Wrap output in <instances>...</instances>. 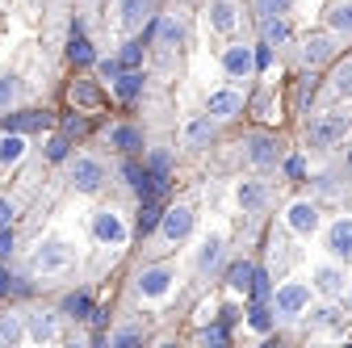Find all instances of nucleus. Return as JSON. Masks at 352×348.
I'll use <instances>...</instances> for the list:
<instances>
[{
  "instance_id": "f257e3e1",
  "label": "nucleus",
  "mask_w": 352,
  "mask_h": 348,
  "mask_svg": "<svg viewBox=\"0 0 352 348\" xmlns=\"http://www.w3.org/2000/svg\"><path fill=\"white\" fill-rule=\"evenodd\" d=\"M311 294H315V285H306V281H298V277H285L277 290H273V315L281 319V323H298L306 311H311Z\"/></svg>"
},
{
  "instance_id": "f03ea898",
  "label": "nucleus",
  "mask_w": 352,
  "mask_h": 348,
  "mask_svg": "<svg viewBox=\"0 0 352 348\" xmlns=\"http://www.w3.org/2000/svg\"><path fill=\"white\" fill-rule=\"evenodd\" d=\"M311 285H315V294H323L327 302H340V298H348L352 294V277H348V265H340V260H323V265H315L311 269Z\"/></svg>"
},
{
  "instance_id": "7ed1b4c3",
  "label": "nucleus",
  "mask_w": 352,
  "mask_h": 348,
  "mask_svg": "<svg viewBox=\"0 0 352 348\" xmlns=\"http://www.w3.org/2000/svg\"><path fill=\"white\" fill-rule=\"evenodd\" d=\"M348 126H352L348 113H340V109H323V113L311 118V126H306V139H311V147H336V143H344Z\"/></svg>"
},
{
  "instance_id": "20e7f679",
  "label": "nucleus",
  "mask_w": 352,
  "mask_h": 348,
  "mask_svg": "<svg viewBox=\"0 0 352 348\" xmlns=\"http://www.w3.org/2000/svg\"><path fill=\"white\" fill-rule=\"evenodd\" d=\"M323 252L340 265H352V214H340V219L327 223L323 231Z\"/></svg>"
},
{
  "instance_id": "39448f33",
  "label": "nucleus",
  "mask_w": 352,
  "mask_h": 348,
  "mask_svg": "<svg viewBox=\"0 0 352 348\" xmlns=\"http://www.w3.org/2000/svg\"><path fill=\"white\" fill-rule=\"evenodd\" d=\"M285 227H289L294 235H302V239H311V235L323 227V214H319V206H315L311 197H298V202L285 206Z\"/></svg>"
},
{
  "instance_id": "423d86ee",
  "label": "nucleus",
  "mask_w": 352,
  "mask_h": 348,
  "mask_svg": "<svg viewBox=\"0 0 352 348\" xmlns=\"http://www.w3.org/2000/svg\"><path fill=\"white\" fill-rule=\"evenodd\" d=\"M93 239L101 248H122L130 239V227H126V219L118 210H97L93 214Z\"/></svg>"
},
{
  "instance_id": "0eeeda50",
  "label": "nucleus",
  "mask_w": 352,
  "mask_h": 348,
  "mask_svg": "<svg viewBox=\"0 0 352 348\" xmlns=\"http://www.w3.org/2000/svg\"><path fill=\"white\" fill-rule=\"evenodd\" d=\"M67 265H72V243H63V239L38 243V252H34V273L51 277V273H63Z\"/></svg>"
},
{
  "instance_id": "6e6552de",
  "label": "nucleus",
  "mask_w": 352,
  "mask_h": 348,
  "mask_svg": "<svg viewBox=\"0 0 352 348\" xmlns=\"http://www.w3.org/2000/svg\"><path fill=\"white\" fill-rule=\"evenodd\" d=\"M218 63H223V72L231 80H248V76H256V47H248V42H231V47H223Z\"/></svg>"
},
{
  "instance_id": "1a4fd4ad",
  "label": "nucleus",
  "mask_w": 352,
  "mask_h": 348,
  "mask_svg": "<svg viewBox=\"0 0 352 348\" xmlns=\"http://www.w3.org/2000/svg\"><path fill=\"white\" fill-rule=\"evenodd\" d=\"M172 285H176V273H172L168 265H151V269H143V273H139V281H135L139 298H147V302L168 298V294H172Z\"/></svg>"
},
{
  "instance_id": "9d476101",
  "label": "nucleus",
  "mask_w": 352,
  "mask_h": 348,
  "mask_svg": "<svg viewBox=\"0 0 352 348\" xmlns=\"http://www.w3.org/2000/svg\"><path fill=\"white\" fill-rule=\"evenodd\" d=\"M72 185H76V193H97L105 185V164L97 155H76L72 160Z\"/></svg>"
},
{
  "instance_id": "9b49d317",
  "label": "nucleus",
  "mask_w": 352,
  "mask_h": 348,
  "mask_svg": "<svg viewBox=\"0 0 352 348\" xmlns=\"http://www.w3.org/2000/svg\"><path fill=\"white\" fill-rule=\"evenodd\" d=\"M160 235L164 243H181L193 235V206H168L160 214Z\"/></svg>"
},
{
  "instance_id": "f8f14e48",
  "label": "nucleus",
  "mask_w": 352,
  "mask_h": 348,
  "mask_svg": "<svg viewBox=\"0 0 352 348\" xmlns=\"http://www.w3.org/2000/svg\"><path fill=\"white\" fill-rule=\"evenodd\" d=\"M336 55V34H306L298 47V63L302 67H319Z\"/></svg>"
},
{
  "instance_id": "ddd939ff",
  "label": "nucleus",
  "mask_w": 352,
  "mask_h": 348,
  "mask_svg": "<svg viewBox=\"0 0 352 348\" xmlns=\"http://www.w3.org/2000/svg\"><path fill=\"white\" fill-rule=\"evenodd\" d=\"M243 147H248V160H252L256 168H277V160H281V139L260 135V130L243 139Z\"/></svg>"
},
{
  "instance_id": "4468645a",
  "label": "nucleus",
  "mask_w": 352,
  "mask_h": 348,
  "mask_svg": "<svg viewBox=\"0 0 352 348\" xmlns=\"http://www.w3.org/2000/svg\"><path fill=\"white\" fill-rule=\"evenodd\" d=\"M206 25H210L214 34H231V30L239 25V0H210Z\"/></svg>"
},
{
  "instance_id": "2eb2a0df",
  "label": "nucleus",
  "mask_w": 352,
  "mask_h": 348,
  "mask_svg": "<svg viewBox=\"0 0 352 348\" xmlns=\"http://www.w3.org/2000/svg\"><path fill=\"white\" fill-rule=\"evenodd\" d=\"M223 256H227L223 235L210 231V235L201 239V248H197V273H218V269H223Z\"/></svg>"
},
{
  "instance_id": "dca6fc26",
  "label": "nucleus",
  "mask_w": 352,
  "mask_h": 348,
  "mask_svg": "<svg viewBox=\"0 0 352 348\" xmlns=\"http://www.w3.org/2000/svg\"><path fill=\"white\" fill-rule=\"evenodd\" d=\"M206 113H210L214 122H227V118L243 113V97H239L235 89H218V93H210V101H206Z\"/></svg>"
},
{
  "instance_id": "f3484780",
  "label": "nucleus",
  "mask_w": 352,
  "mask_h": 348,
  "mask_svg": "<svg viewBox=\"0 0 352 348\" xmlns=\"http://www.w3.org/2000/svg\"><path fill=\"white\" fill-rule=\"evenodd\" d=\"M235 202L243 206V214H260L264 206H269V185H264V181H239Z\"/></svg>"
},
{
  "instance_id": "a211bd4d",
  "label": "nucleus",
  "mask_w": 352,
  "mask_h": 348,
  "mask_svg": "<svg viewBox=\"0 0 352 348\" xmlns=\"http://www.w3.org/2000/svg\"><path fill=\"white\" fill-rule=\"evenodd\" d=\"M25 151H30V143H25L21 130H5V135H0V168L21 164V160H25Z\"/></svg>"
},
{
  "instance_id": "6ab92c4d",
  "label": "nucleus",
  "mask_w": 352,
  "mask_h": 348,
  "mask_svg": "<svg viewBox=\"0 0 352 348\" xmlns=\"http://www.w3.org/2000/svg\"><path fill=\"white\" fill-rule=\"evenodd\" d=\"M327 30L336 38H352V0H331L327 5Z\"/></svg>"
},
{
  "instance_id": "aec40b11",
  "label": "nucleus",
  "mask_w": 352,
  "mask_h": 348,
  "mask_svg": "<svg viewBox=\"0 0 352 348\" xmlns=\"http://www.w3.org/2000/svg\"><path fill=\"white\" fill-rule=\"evenodd\" d=\"M25 336L38 340V344H42V340H55V336H59V319H55L51 311H34L30 323H25Z\"/></svg>"
},
{
  "instance_id": "412c9836",
  "label": "nucleus",
  "mask_w": 352,
  "mask_h": 348,
  "mask_svg": "<svg viewBox=\"0 0 352 348\" xmlns=\"http://www.w3.org/2000/svg\"><path fill=\"white\" fill-rule=\"evenodd\" d=\"M252 281H256V265H252V260H235V265L227 269V285L235 294H252Z\"/></svg>"
},
{
  "instance_id": "4be33fe9",
  "label": "nucleus",
  "mask_w": 352,
  "mask_h": 348,
  "mask_svg": "<svg viewBox=\"0 0 352 348\" xmlns=\"http://www.w3.org/2000/svg\"><path fill=\"white\" fill-rule=\"evenodd\" d=\"M113 93L122 97V101H139L143 97V72H135V67H126L118 80H113Z\"/></svg>"
},
{
  "instance_id": "5701e85b",
  "label": "nucleus",
  "mask_w": 352,
  "mask_h": 348,
  "mask_svg": "<svg viewBox=\"0 0 352 348\" xmlns=\"http://www.w3.org/2000/svg\"><path fill=\"white\" fill-rule=\"evenodd\" d=\"M118 17H122V30L135 34L147 17V0H118Z\"/></svg>"
},
{
  "instance_id": "b1692460",
  "label": "nucleus",
  "mask_w": 352,
  "mask_h": 348,
  "mask_svg": "<svg viewBox=\"0 0 352 348\" xmlns=\"http://www.w3.org/2000/svg\"><path fill=\"white\" fill-rule=\"evenodd\" d=\"M248 327H252L256 336H269V331L277 327V315H273V302H256V307L248 311Z\"/></svg>"
},
{
  "instance_id": "393cba45",
  "label": "nucleus",
  "mask_w": 352,
  "mask_h": 348,
  "mask_svg": "<svg viewBox=\"0 0 352 348\" xmlns=\"http://www.w3.org/2000/svg\"><path fill=\"white\" fill-rule=\"evenodd\" d=\"M214 139V118L206 113V118H193L189 126H185V147H206Z\"/></svg>"
},
{
  "instance_id": "a878e982",
  "label": "nucleus",
  "mask_w": 352,
  "mask_h": 348,
  "mask_svg": "<svg viewBox=\"0 0 352 348\" xmlns=\"http://www.w3.org/2000/svg\"><path fill=\"white\" fill-rule=\"evenodd\" d=\"M260 34H264V42H269V47H285V42H289L285 17H260Z\"/></svg>"
},
{
  "instance_id": "bb28decb",
  "label": "nucleus",
  "mask_w": 352,
  "mask_h": 348,
  "mask_svg": "<svg viewBox=\"0 0 352 348\" xmlns=\"http://www.w3.org/2000/svg\"><path fill=\"white\" fill-rule=\"evenodd\" d=\"M67 97H72V105H80V109H97V105H101V93H97V84H88V80H76Z\"/></svg>"
},
{
  "instance_id": "cd10ccee",
  "label": "nucleus",
  "mask_w": 352,
  "mask_h": 348,
  "mask_svg": "<svg viewBox=\"0 0 352 348\" xmlns=\"http://www.w3.org/2000/svg\"><path fill=\"white\" fill-rule=\"evenodd\" d=\"M0 126H5V130H21V135H25V130H47L51 118L47 113H13V118H5Z\"/></svg>"
},
{
  "instance_id": "c85d7f7f",
  "label": "nucleus",
  "mask_w": 352,
  "mask_h": 348,
  "mask_svg": "<svg viewBox=\"0 0 352 348\" xmlns=\"http://www.w3.org/2000/svg\"><path fill=\"white\" fill-rule=\"evenodd\" d=\"M327 93H331L336 101H352V59H348L344 67H336V76H331V84H327Z\"/></svg>"
},
{
  "instance_id": "c756f323",
  "label": "nucleus",
  "mask_w": 352,
  "mask_h": 348,
  "mask_svg": "<svg viewBox=\"0 0 352 348\" xmlns=\"http://www.w3.org/2000/svg\"><path fill=\"white\" fill-rule=\"evenodd\" d=\"M252 113H256L260 122H277V118H281V109H277V101H273V89H260V93H256Z\"/></svg>"
},
{
  "instance_id": "7c9ffc66",
  "label": "nucleus",
  "mask_w": 352,
  "mask_h": 348,
  "mask_svg": "<svg viewBox=\"0 0 352 348\" xmlns=\"http://www.w3.org/2000/svg\"><path fill=\"white\" fill-rule=\"evenodd\" d=\"M109 143L122 147V151H135V147H143V135H139L135 126H113L109 130Z\"/></svg>"
},
{
  "instance_id": "2f4dec72",
  "label": "nucleus",
  "mask_w": 352,
  "mask_h": 348,
  "mask_svg": "<svg viewBox=\"0 0 352 348\" xmlns=\"http://www.w3.org/2000/svg\"><path fill=\"white\" fill-rule=\"evenodd\" d=\"M17 340H25L21 315H0V344H17Z\"/></svg>"
},
{
  "instance_id": "473e14b6",
  "label": "nucleus",
  "mask_w": 352,
  "mask_h": 348,
  "mask_svg": "<svg viewBox=\"0 0 352 348\" xmlns=\"http://www.w3.org/2000/svg\"><path fill=\"white\" fill-rule=\"evenodd\" d=\"M181 21H176V17H164L160 21V51H172V47H181Z\"/></svg>"
},
{
  "instance_id": "72a5a7b5",
  "label": "nucleus",
  "mask_w": 352,
  "mask_h": 348,
  "mask_svg": "<svg viewBox=\"0 0 352 348\" xmlns=\"http://www.w3.org/2000/svg\"><path fill=\"white\" fill-rule=\"evenodd\" d=\"M63 315H72V319H84V315H93V298H88V294H67L63 298Z\"/></svg>"
},
{
  "instance_id": "f704fd0d",
  "label": "nucleus",
  "mask_w": 352,
  "mask_h": 348,
  "mask_svg": "<svg viewBox=\"0 0 352 348\" xmlns=\"http://www.w3.org/2000/svg\"><path fill=\"white\" fill-rule=\"evenodd\" d=\"M252 9H256L260 17H285V13L294 9V0H252Z\"/></svg>"
},
{
  "instance_id": "c9c22d12",
  "label": "nucleus",
  "mask_w": 352,
  "mask_h": 348,
  "mask_svg": "<svg viewBox=\"0 0 352 348\" xmlns=\"http://www.w3.org/2000/svg\"><path fill=\"white\" fill-rule=\"evenodd\" d=\"M269 256H273V273H285V269L294 265V256H298V252H294L289 243H281V239H273V252H269Z\"/></svg>"
},
{
  "instance_id": "e433bc0d",
  "label": "nucleus",
  "mask_w": 352,
  "mask_h": 348,
  "mask_svg": "<svg viewBox=\"0 0 352 348\" xmlns=\"http://www.w3.org/2000/svg\"><path fill=\"white\" fill-rule=\"evenodd\" d=\"M67 59H72V63H93V47H88L84 38H72V42H67Z\"/></svg>"
},
{
  "instance_id": "4c0bfd02",
  "label": "nucleus",
  "mask_w": 352,
  "mask_h": 348,
  "mask_svg": "<svg viewBox=\"0 0 352 348\" xmlns=\"http://www.w3.org/2000/svg\"><path fill=\"white\" fill-rule=\"evenodd\" d=\"M306 315H311V323H315V327H331V323H340V319H344L336 307H319V311H306Z\"/></svg>"
},
{
  "instance_id": "58836bf2",
  "label": "nucleus",
  "mask_w": 352,
  "mask_h": 348,
  "mask_svg": "<svg viewBox=\"0 0 352 348\" xmlns=\"http://www.w3.org/2000/svg\"><path fill=\"white\" fill-rule=\"evenodd\" d=\"M269 281H273L269 273H256V281H252V298H256V302H269V298H273V285H269Z\"/></svg>"
},
{
  "instance_id": "ea45409f",
  "label": "nucleus",
  "mask_w": 352,
  "mask_h": 348,
  "mask_svg": "<svg viewBox=\"0 0 352 348\" xmlns=\"http://www.w3.org/2000/svg\"><path fill=\"white\" fill-rule=\"evenodd\" d=\"M17 101V80L13 76H0V109H9Z\"/></svg>"
},
{
  "instance_id": "a19ab883",
  "label": "nucleus",
  "mask_w": 352,
  "mask_h": 348,
  "mask_svg": "<svg viewBox=\"0 0 352 348\" xmlns=\"http://www.w3.org/2000/svg\"><path fill=\"white\" fill-rule=\"evenodd\" d=\"M143 63V42H126L122 47V67H139Z\"/></svg>"
},
{
  "instance_id": "79ce46f5",
  "label": "nucleus",
  "mask_w": 352,
  "mask_h": 348,
  "mask_svg": "<svg viewBox=\"0 0 352 348\" xmlns=\"http://www.w3.org/2000/svg\"><path fill=\"white\" fill-rule=\"evenodd\" d=\"M135 340H143V331H139V327H122V331H113V336H109V344H113V348L135 344Z\"/></svg>"
},
{
  "instance_id": "37998d69",
  "label": "nucleus",
  "mask_w": 352,
  "mask_h": 348,
  "mask_svg": "<svg viewBox=\"0 0 352 348\" xmlns=\"http://www.w3.org/2000/svg\"><path fill=\"white\" fill-rule=\"evenodd\" d=\"M147 164H151V172L168 177V168H172V155H168V151H151V160H147Z\"/></svg>"
},
{
  "instance_id": "c03bdc74",
  "label": "nucleus",
  "mask_w": 352,
  "mask_h": 348,
  "mask_svg": "<svg viewBox=\"0 0 352 348\" xmlns=\"http://www.w3.org/2000/svg\"><path fill=\"white\" fill-rule=\"evenodd\" d=\"M17 219V202H9V197H0V231H5L9 223Z\"/></svg>"
},
{
  "instance_id": "a18cd8bd",
  "label": "nucleus",
  "mask_w": 352,
  "mask_h": 348,
  "mask_svg": "<svg viewBox=\"0 0 352 348\" xmlns=\"http://www.w3.org/2000/svg\"><path fill=\"white\" fill-rule=\"evenodd\" d=\"M160 214H164V210H160L155 202H143V231H151V227L160 223Z\"/></svg>"
},
{
  "instance_id": "49530a36",
  "label": "nucleus",
  "mask_w": 352,
  "mask_h": 348,
  "mask_svg": "<svg viewBox=\"0 0 352 348\" xmlns=\"http://www.w3.org/2000/svg\"><path fill=\"white\" fill-rule=\"evenodd\" d=\"M285 172H289L294 181H302V177H306V160H302V155H289V160H285Z\"/></svg>"
},
{
  "instance_id": "de8ad7c7",
  "label": "nucleus",
  "mask_w": 352,
  "mask_h": 348,
  "mask_svg": "<svg viewBox=\"0 0 352 348\" xmlns=\"http://www.w3.org/2000/svg\"><path fill=\"white\" fill-rule=\"evenodd\" d=\"M197 340H201V344H223V340H227V331H223V327H201V336H197Z\"/></svg>"
},
{
  "instance_id": "09e8293b",
  "label": "nucleus",
  "mask_w": 352,
  "mask_h": 348,
  "mask_svg": "<svg viewBox=\"0 0 352 348\" xmlns=\"http://www.w3.org/2000/svg\"><path fill=\"white\" fill-rule=\"evenodd\" d=\"M47 155H51V160H63V155H67V139H63V135H59V139H51Z\"/></svg>"
},
{
  "instance_id": "8fccbe9b",
  "label": "nucleus",
  "mask_w": 352,
  "mask_h": 348,
  "mask_svg": "<svg viewBox=\"0 0 352 348\" xmlns=\"http://www.w3.org/2000/svg\"><path fill=\"white\" fill-rule=\"evenodd\" d=\"M122 172H126V181H130V185H139V181H143V172H147V168H139V164H126Z\"/></svg>"
},
{
  "instance_id": "3c124183",
  "label": "nucleus",
  "mask_w": 352,
  "mask_h": 348,
  "mask_svg": "<svg viewBox=\"0 0 352 348\" xmlns=\"http://www.w3.org/2000/svg\"><path fill=\"white\" fill-rule=\"evenodd\" d=\"M5 256H13V235H9V227L0 231V260H5Z\"/></svg>"
},
{
  "instance_id": "603ef678",
  "label": "nucleus",
  "mask_w": 352,
  "mask_h": 348,
  "mask_svg": "<svg viewBox=\"0 0 352 348\" xmlns=\"http://www.w3.org/2000/svg\"><path fill=\"white\" fill-rule=\"evenodd\" d=\"M63 135H84V122H80V118H67V122H63Z\"/></svg>"
},
{
  "instance_id": "864d4df0",
  "label": "nucleus",
  "mask_w": 352,
  "mask_h": 348,
  "mask_svg": "<svg viewBox=\"0 0 352 348\" xmlns=\"http://www.w3.org/2000/svg\"><path fill=\"white\" fill-rule=\"evenodd\" d=\"M118 67H122L118 59H105V63H101V76H109V80H118Z\"/></svg>"
},
{
  "instance_id": "5fc2aeb1",
  "label": "nucleus",
  "mask_w": 352,
  "mask_h": 348,
  "mask_svg": "<svg viewBox=\"0 0 352 348\" xmlns=\"http://www.w3.org/2000/svg\"><path fill=\"white\" fill-rule=\"evenodd\" d=\"M218 319H223V323H235V319H239V307H231V302H227V307H223V315H218Z\"/></svg>"
},
{
  "instance_id": "6e6d98bb",
  "label": "nucleus",
  "mask_w": 352,
  "mask_h": 348,
  "mask_svg": "<svg viewBox=\"0 0 352 348\" xmlns=\"http://www.w3.org/2000/svg\"><path fill=\"white\" fill-rule=\"evenodd\" d=\"M0 294H9V273L0 269Z\"/></svg>"
}]
</instances>
